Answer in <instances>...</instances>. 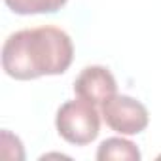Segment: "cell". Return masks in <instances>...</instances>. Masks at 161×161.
Here are the masks:
<instances>
[{
    "label": "cell",
    "instance_id": "obj_3",
    "mask_svg": "<svg viewBox=\"0 0 161 161\" xmlns=\"http://www.w3.org/2000/svg\"><path fill=\"white\" fill-rule=\"evenodd\" d=\"M101 114L106 125L119 135H138L150 123L146 106L129 95L116 93L101 106Z\"/></svg>",
    "mask_w": 161,
    "mask_h": 161
},
{
    "label": "cell",
    "instance_id": "obj_4",
    "mask_svg": "<svg viewBox=\"0 0 161 161\" xmlns=\"http://www.w3.org/2000/svg\"><path fill=\"white\" fill-rule=\"evenodd\" d=\"M74 93L76 97L84 99L95 106H103L108 99H112L118 93L116 78L106 66H99V64L87 66L76 78Z\"/></svg>",
    "mask_w": 161,
    "mask_h": 161
},
{
    "label": "cell",
    "instance_id": "obj_2",
    "mask_svg": "<svg viewBox=\"0 0 161 161\" xmlns=\"http://www.w3.org/2000/svg\"><path fill=\"white\" fill-rule=\"evenodd\" d=\"M57 133L74 146H86L101 133V114L95 104L80 99L64 103L55 116Z\"/></svg>",
    "mask_w": 161,
    "mask_h": 161
},
{
    "label": "cell",
    "instance_id": "obj_6",
    "mask_svg": "<svg viewBox=\"0 0 161 161\" xmlns=\"http://www.w3.org/2000/svg\"><path fill=\"white\" fill-rule=\"evenodd\" d=\"M4 2L17 15H36V14H55L68 0H4Z\"/></svg>",
    "mask_w": 161,
    "mask_h": 161
},
{
    "label": "cell",
    "instance_id": "obj_5",
    "mask_svg": "<svg viewBox=\"0 0 161 161\" xmlns=\"http://www.w3.org/2000/svg\"><path fill=\"white\" fill-rule=\"evenodd\" d=\"M97 159L99 161H106V159L138 161L140 159V150L136 148V144H133L127 138L112 136V138H106L104 142H101V146L97 150Z\"/></svg>",
    "mask_w": 161,
    "mask_h": 161
},
{
    "label": "cell",
    "instance_id": "obj_1",
    "mask_svg": "<svg viewBox=\"0 0 161 161\" xmlns=\"http://www.w3.org/2000/svg\"><path fill=\"white\" fill-rule=\"evenodd\" d=\"M74 59L70 36L51 25L23 29L10 34L2 46V68L14 80L59 76Z\"/></svg>",
    "mask_w": 161,
    "mask_h": 161
}]
</instances>
